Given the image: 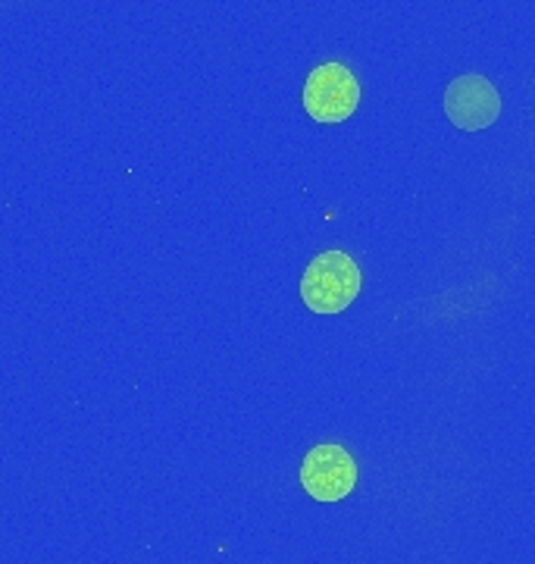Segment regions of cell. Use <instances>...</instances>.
<instances>
[{"label":"cell","mask_w":535,"mask_h":564,"mask_svg":"<svg viewBox=\"0 0 535 564\" xmlns=\"http://www.w3.org/2000/svg\"><path fill=\"white\" fill-rule=\"evenodd\" d=\"M445 113L463 132H482L489 126H495L501 117V95L492 82L479 73L457 76L445 88Z\"/></svg>","instance_id":"4"},{"label":"cell","mask_w":535,"mask_h":564,"mask_svg":"<svg viewBox=\"0 0 535 564\" xmlns=\"http://www.w3.org/2000/svg\"><path fill=\"white\" fill-rule=\"evenodd\" d=\"M363 273L345 251H323L301 276V302L314 314H341L360 295Z\"/></svg>","instance_id":"1"},{"label":"cell","mask_w":535,"mask_h":564,"mask_svg":"<svg viewBox=\"0 0 535 564\" xmlns=\"http://www.w3.org/2000/svg\"><path fill=\"white\" fill-rule=\"evenodd\" d=\"M301 486L317 502H341L357 486V462L345 445H314L301 462Z\"/></svg>","instance_id":"3"},{"label":"cell","mask_w":535,"mask_h":564,"mask_svg":"<svg viewBox=\"0 0 535 564\" xmlns=\"http://www.w3.org/2000/svg\"><path fill=\"white\" fill-rule=\"evenodd\" d=\"M360 104V82L345 63H319L304 82V110L317 122H345Z\"/></svg>","instance_id":"2"}]
</instances>
